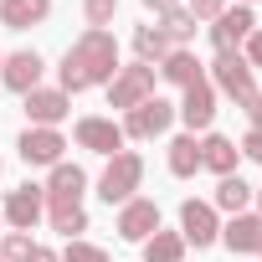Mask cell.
Returning a JSON list of instances; mask_svg holds the SVG:
<instances>
[{
  "label": "cell",
  "instance_id": "obj_25",
  "mask_svg": "<svg viewBox=\"0 0 262 262\" xmlns=\"http://www.w3.org/2000/svg\"><path fill=\"white\" fill-rule=\"evenodd\" d=\"M160 21H165L160 31H165V41H170V47H190V41H195V31H201V21H195L185 6H180V11H170V16H160Z\"/></svg>",
  "mask_w": 262,
  "mask_h": 262
},
{
  "label": "cell",
  "instance_id": "obj_13",
  "mask_svg": "<svg viewBox=\"0 0 262 262\" xmlns=\"http://www.w3.org/2000/svg\"><path fill=\"white\" fill-rule=\"evenodd\" d=\"M67 113H72V98H67L62 88H31V93H26V118H31V128H57Z\"/></svg>",
  "mask_w": 262,
  "mask_h": 262
},
{
  "label": "cell",
  "instance_id": "obj_31",
  "mask_svg": "<svg viewBox=\"0 0 262 262\" xmlns=\"http://www.w3.org/2000/svg\"><path fill=\"white\" fill-rule=\"evenodd\" d=\"M236 149H242L247 160H257V165H262V128H252V134H247V139H242Z\"/></svg>",
  "mask_w": 262,
  "mask_h": 262
},
{
  "label": "cell",
  "instance_id": "obj_10",
  "mask_svg": "<svg viewBox=\"0 0 262 262\" xmlns=\"http://www.w3.org/2000/svg\"><path fill=\"white\" fill-rule=\"evenodd\" d=\"M257 31V16L252 6H226L216 21H211V47L216 52H242V41Z\"/></svg>",
  "mask_w": 262,
  "mask_h": 262
},
{
  "label": "cell",
  "instance_id": "obj_14",
  "mask_svg": "<svg viewBox=\"0 0 262 262\" xmlns=\"http://www.w3.org/2000/svg\"><path fill=\"white\" fill-rule=\"evenodd\" d=\"M62 149H67V139L57 134V128H26V134L16 139V155L26 160V165H62Z\"/></svg>",
  "mask_w": 262,
  "mask_h": 262
},
{
  "label": "cell",
  "instance_id": "obj_27",
  "mask_svg": "<svg viewBox=\"0 0 262 262\" xmlns=\"http://www.w3.org/2000/svg\"><path fill=\"white\" fill-rule=\"evenodd\" d=\"M82 16H88L93 31H108L113 16H118V0H82Z\"/></svg>",
  "mask_w": 262,
  "mask_h": 262
},
{
  "label": "cell",
  "instance_id": "obj_15",
  "mask_svg": "<svg viewBox=\"0 0 262 262\" xmlns=\"http://www.w3.org/2000/svg\"><path fill=\"white\" fill-rule=\"evenodd\" d=\"M221 242H226L231 257H257V252H262V216H257V211L231 216V221L221 226Z\"/></svg>",
  "mask_w": 262,
  "mask_h": 262
},
{
  "label": "cell",
  "instance_id": "obj_7",
  "mask_svg": "<svg viewBox=\"0 0 262 262\" xmlns=\"http://www.w3.org/2000/svg\"><path fill=\"white\" fill-rule=\"evenodd\" d=\"M47 216V190L41 185H16V190H6V206H0V221H11V231H31L36 221Z\"/></svg>",
  "mask_w": 262,
  "mask_h": 262
},
{
  "label": "cell",
  "instance_id": "obj_21",
  "mask_svg": "<svg viewBox=\"0 0 262 262\" xmlns=\"http://www.w3.org/2000/svg\"><path fill=\"white\" fill-rule=\"evenodd\" d=\"M252 195H257V190H252L242 175H221V180H216V195H211V206H216V211H226V216H242V211L252 206Z\"/></svg>",
  "mask_w": 262,
  "mask_h": 262
},
{
  "label": "cell",
  "instance_id": "obj_2",
  "mask_svg": "<svg viewBox=\"0 0 262 262\" xmlns=\"http://www.w3.org/2000/svg\"><path fill=\"white\" fill-rule=\"evenodd\" d=\"M139 185H144V155H139V149H118V155L103 165V175H98V201L123 206V201L139 195Z\"/></svg>",
  "mask_w": 262,
  "mask_h": 262
},
{
  "label": "cell",
  "instance_id": "obj_22",
  "mask_svg": "<svg viewBox=\"0 0 262 262\" xmlns=\"http://www.w3.org/2000/svg\"><path fill=\"white\" fill-rule=\"evenodd\" d=\"M47 221H52V231L67 236V242H77V236L88 231V211L72 206V201H47Z\"/></svg>",
  "mask_w": 262,
  "mask_h": 262
},
{
  "label": "cell",
  "instance_id": "obj_28",
  "mask_svg": "<svg viewBox=\"0 0 262 262\" xmlns=\"http://www.w3.org/2000/svg\"><path fill=\"white\" fill-rule=\"evenodd\" d=\"M62 262H113V257H108L103 247H93V242H82V236H77V242H67Z\"/></svg>",
  "mask_w": 262,
  "mask_h": 262
},
{
  "label": "cell",
  "instance_id": "obj_18",
  "mask_svg": "<svg viewBox=\"0 0 262 262\" xmlns=\"http://www.w3.org/2000/svg\"><path fill=\"white\" fill-rule=\"evenodd\" d=\"M236 165H242L236 139H226V134H206V139H201V170H211V175H236Z\"/></svg>",
  "mask_w": 262,
  "mask_h": 262
},
{
  "label": "cell",
  "instance_id": "obj_16",
  "mask_svg": "<svg viewBox=\"0 0 262 262\" xmlns=\"http://www.w3.org/2000/svg\"><path fill=\"white\" fill-rule=\"evenodd\" d=\"M47 201H72V206H82V195H88V170L82 165H52V175H47Z\"/></svg>",
  "mask_w": 262,
  "mask_h": 262
},
{
  "label": "cell",
  "instance_id": "obj_6",
  "mask_svg": "<svg viewBox=\"0 0 262 262\" xmlns=\"http://www.w3.org/2000/svg\"><path fill=\"white\" fill-rule=\"evenodd\" d=\"M170 123H175V103H165V98L155 93L149 103H139V108H128L118 128H123V139H160L165 128H170Z\"/></svg>",
  "mask_w": 262,
  "mask_h": 262
},
{
  "label": "cell",
  "instance_id": "obj_37",
  "mask_svg": "<svg viewBox=\"0 0 262 262\" xmlns=\"http://www.w3.org/2000/svg\"><path fill=\"white\" fill-rule=\"evenodd\" d=\"M0 62H6V57H0Z\"/></svg>",
  "mask_w": 262,
  "mask_h": 262
},
{
  "label": "cell",
  "instance_id": "obj_23",
  "mask_svg": "<svg viewBox=\"0 0 262 262\" xmlns=\"http://www.w3.org/2000/svg\"><path fill=\"white\" fill-rule=\"evenodd\" d=\"M170 57V41H165V31L160 26H134V62H144V67H160Z\"/></svg>",
  "mask_w": 262,
  "mask_h": 262
},
{
  "label": "cell",
  "instance_id": "obj_8",
  "mask_svg": "<svg viewBox=\"0 0 262 262\" xmlns=\"http://www.w3.org/2000/svg\"><path fill=\"white\" fill-rule=\"evenodd\" d=\"M113 231H118L123 242H149V236L160 231V201H149V195L123 201V206H118V221H113Z\"/></svg>",
  "mask_w": 262,
  "mask_h": 262
},
{
  "label": "cell",
  "instance_id": "obj_20",
  "mask_svg": "<svg viewBox=\"0 0 262 262\" xmlns=\"http://www.w3.org/2000/svg\"><path fill=\"white\" fill-rule=\"evenodd\" d=\"M165 165H170L175 180H195V170H201V139H195V134H175Z\"/></svg>",
  "mask_w": 262,
  "mask_h": 262
},
{
  "label": "cell",
  "instance_id": "obj_9",
  "mask_svg": "<svg viewBox=\"0 0 262 262\" xmlns=\"http://www.w3.org/2000/svg\"><path fill=\"white\" fill-rule=\"evenodd\" d=\"M72 139H77V149H93V155H118L123 149V128L113 123V118H98V113H88V118H77L72 123Z\"/></svg>",
  "mask_w": 262,
  "mask_h": 262
},
{
  "label": "cell",
  "instance_id": "obj_11",
  "mask_svg": "<svg viewBox=\"0 0 262 262\" xmlns=\"http://www.w3.org/2000/svg\"><path fill=\"white\" fill-rule=\"evenodd\" d=\"M41 72H47V62H41V52L36 47H21V52H11L6 62H0V82H6L11 93H31V88H41Z\"/></svg>",
  "mask_w": 262,
  "mask_h": 262
},
{
  "label": "cell",
  "instance_id": "obj_38",
  "mask_svg": "<svg viewBox=\"0 0 262 262\" xmlns=\"http://www.w3.org/2000/svg\"><path fill=\"white\" fill-rule=\"evenodd\" d=\"M257 257H262V252H257Z\"/></svg>",
  "mask_w": 262,
  "mask_h": 262
},
{
  "label": "cell",
  "instance_id": "obj_1",
  "mask_svg": "<svg viewBox=\"0 0 262 262\" xmlns=\"http://www.w3.org/2000/svg\"><path fill=\"white\" fill-rule=\"evenodd\" d=\"M118 77V36L113 31H82L67 52H62V67H57V88L72 98V93H88V88H108Z\"/></svg>",
  "mask_w": 262,
  "mask_h": 262
},
{
  "label": "cell",
  "instance_id": "obj_33",
  "mask_svg": "<svg viewBox=\"0 0 262 262\" xmlns=\"http://www.w3.org/2000/svg\"><path fill=\"white\" fill-rule=\"evenodd\" d=\"M26 262H62V257H57L52 247H31V257H26Z\"/></svg>",
  "mask_w": 262,
  "mask_h": 262
},
{
  "label": "cell",
  "instance_id": "obj_35",
  "mask_svg": "<svg viewBox=\"0 0 262 262\" xmlns=\"http://www.w3.org/2000/svg\"><path fill=\"white\" fill-rule=\"evenodd\" d=\"M252 201H257V216H262V190H257V195H252Z\"/></svg>",
  "mask_w": 262,
  "mask_h": 262
},
{
  "label": "cell",
  "instance_id": "obj_29",
  "mask_svg": "<svg viewBox=\"0 0 262 262\" xmlns=\"http://www.w3.org/2000/svg\"><path fill=\"white\" fill-rule=\"evenodd\" d=\"M242 47H247V52H242V57H247V67H252V72H262V26H257Z\"/></svg>",
  "mask_w": 262,
  "mask_h": 262
},
{
  "label": "cell",
  "instance_id": "obj_19",
  "mask_svg": "<svg viewBox=\"0 0 262 262\" xmlns=\"http://www.w3.org/2000/svg\"><path fill=\"white\" fill-rule=\"evenodd\" d=\"M47 16H52V0H0V26H6V31L41 26Z\"/></svg>",
  "mask_w": 262,
  "mask_h": 262
},
{
  "label": "cell",
  "instance_id": "obj_32",
  "mask_svg": "<svg viewBox=\"0 0 262 262\" xmlns=\"http://www.w3.org/2000/svg\"><path fill=\"white\" fill-rule=\"evenodd\" d=\"M144 11H155V16H170V11H180V0H144Z\"/></svg>",
  "mask_w": 262,
  "mask_h": 262
},
{
  "label": "cell",
  "instance_id": "obj_4",
  "mask_svg": "<svg viewBox=\"0 0 262 262\" xmlns=\"http://www.w3.org/2000/svg\"><path fill=\"white\" fill-rule=\"evenodd\" d=\"M155 67H144V62H128V67H118V77L108 82V108H118V113H128V108H139V103H149L155 98Z\"/></svg>",
  "mask_w": 262,
  "mask_h": 262
},
{
  "label": "cell",
  "instance_id": "obj_30",
  "mask_svg": "<svg viewBox=\"0 0 262 262\" xmlns=\"http://www.w3.org/2000/svg\"><path fill=\"white\" fill-rule=\"evenodd\" d=\"M221 11H226V0H190V16L195 21H216Z\"/></svg>",
  "mask_w": 262,
  "mask_h": 262
},
{
  "label": "cell",
  "instance_id": "obj_36",
  "mask_svg": "<svg viewBox=\"0 0 262 262\" xmlns=\"http://www.w3.org/2000/svg\"><path fill=\"white\" fill-rule=\"evenodd\" d=\"M236 6H262V0H236Z\"/></svg>",
  "mask_w": 262,
  "mask_h": 262
},
{
  "label": "cell",
  "instance_id": "obj_17",
  "mask_svg": "<svg viewBox=\"0 0 262 262\" xmlns=\"http://www.w3.org/2000/svg\"><path fill=\"white\" fill-rule=\"evenodd\" d=\"M155 72H160L165 82H175L180 93H185L190 82H201V77H206V67H201V57H195L190 47H170V57H165V62H160Z\"/></svg>",
  "mask_w": 262,
  "mask_h": 262
},
{
  "label": "cell",
  "instance_id": "obj_34",
  "mask_svg": "<svg viewBox=\"0 0 262 262\" xmlns=\"http://www.w3.org/2000/svg\"><path fill=\"white\" fill-rule=\"evenodd\" d=\"M247 118H252V128H262V93H257V103L247 108Z\"/></svg>",
  "mask_w": 262,
  "mask_h": 262
},
{
  "label": "cell",
  "instance_id": "obj_26",
  "mask_svg": "<svg viewBox=\"0 0 262 262\" xmlns=\"http://www.w3.org/2000/svg\"><path fill=\"white\" fill-rule=\"evenodd\" d=\"M31 231H0V262H26L31 257Z\"/></svg>",
  "mask_w": 262,
  "mask_h": 262
},
{
  "label": "cell",
  "instance_id": "obj_5",
  "mask_svg": "<svg viewBox=\"0 0 262 262\" xmlns=\"http://www.w3.org/2000/svg\"><path fill=\"white\" fill-rule=\"evenodd\" d=\"M180 236L185 247H216L221 242V211L211 201H180Z\"/></svg>",
  "mask_w": 262,
  "mask_h": 262
},
{
  "label": "cell",
  "instance_id": "obj_24",
  "mask_svg": "<svg viewBox=\"0 0 262 262\" xmlns=\"http://www.w3.org/2000/svg\"><path fill=\"white\" fill-rule=\"evenodd\" d=\"M144 262H185V236L180 231H155L144 242Z\"/></svg>",
  "mask_w": 262,
  "mask_h": 262
},
{
  "label": "cell",
  "instance_id": "obj_3",
  "mask_svg": "<svg viewBox=\"0 0 262 262\" xmlns=\"http://www.w3.org/2000/svg\"><path fill=\"white\" fill-rule=\"evenodd\" d=\"M252 77H257V72L247 67V57H242V52H216V62H211V77H206V82H211L216 93H226V98L247 113V108L257 103V82H252Z\"/></svg>",
  "mask_w": 262,
  "mask_h": 262
},
{
  "label": "cell",
  "instance_id": "obj_12",
  "mask_svg": "<svg viewBox=\"0 0 262 262\" xmlns=\"http://www.w3.org/2000/svg\"><path fill=\"white\" fill-rule=\"evenodd\" d=\"M175 118L190 128V134H195V128H201V134H211V118H216V88H211L206 77L190 82L185 98H180V108H175Z\"/></svg>",
  "mask_w": 262,
  "mask_h": 262
}]
</instances>
